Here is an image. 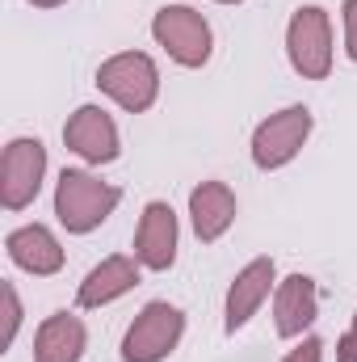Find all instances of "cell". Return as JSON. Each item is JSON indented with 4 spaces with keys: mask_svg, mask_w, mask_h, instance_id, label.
Returning <instances> with one entry per match:
<instances>
[{
    "mask_svg": "<svg viewBox=\"0 0 357 362\" xmlns=\"http://www.w3.org/2000/svg\"><path fill=\"white\" fill-rule=\"evenodd\" d=\"M118 202H122V189L92 177L89 169H63L55 181V215L72 236H85L92 228H101Z\"/></svg>",
    "mask_w": 357,
    "mask_h": 362,
    "instance_id": "1",
    "label": "cell"
},
{
    "mask_svg": "<svg viewBox=\"0 0 357 362\" xmlns=\"http://www.w3.org/2000/svg\"><path fill=\"white\" fill-rule=\"evenodd\" d=\"M97 89L114 97L126 114H143L160 97V68L143 51H118L97 68Z\"/></svg>",
    "mask_w": 357,
    "mask_h": 362,
    "instance_id": "2",
    "label": "cell"
},
{
    "mask_svg": "<svg viewBox=\"0 0 357 362\" xmlns=\"http://www.w3.org/2000/svg\"><path fill=\"white\" fill-rule=\"evenodd\" d=\"M286 55L303 81H328V72H332V21L320 4H303L290 17Z\"/></svg>",
    "mask_w": 357,
    "mask_h": 362,
    "instance_id": "3",
    "label": "cell"
},
{
    "mask_svg": "<svg viewBox=\"0 0 357 362\" xmlns=\"http://www.w3.org/2000/svg\"><path fill=\"white\" fill-rule=\"evenodd\" d=\"M152 38L169 51V59L181 68H202L214 51V34L206 25V17L189 4H164L152 17Z\"/></svg>",
    "mask_w": 357,
    "mask_h": 362,
    "instance_id": "4",
    "label": "cell"
},
{
    "mask_svg": "<svg viewBox=\"0 0 357 362\" xmlns=\"http://www.w3.org/2000/svg\"><path fill=\"white\" fill-rule=\"evenodd\" d=\"M181 333H185L181 308L164 303V299H152L122 337V362H164L177 350Z\"/></svg>",
    "mask_w": 357,
    "mask_h": 362,
    "instance_id": "5",
    "label": "cell"
},
{
    "mask_svg": "<svg viewBox=\"0 0 357 362\" xmlns=\"http://www.w3.org/2000/svg\"><path fill=\"white\" fill-rule=\"evenodd\" d=\"M307 135H311V110L307 105H286V110L269 114L265 122L253 131V165L265 169V173L290 165L303 152Z\"/></svg>",
    "mask_w": 357,
    "mask_h": 362,
    "instance_id": "6",
    "label": "cell"
},
{
    "mask_svg": "<svg viewBox=\"0 0 357 362\" xmlns=\"http://www.w3.org/2000/svg\"><path fill=\"white\" fill-rule=\"evenodd\" d=\"M47 177V148L38 139H13L0 156V206L25 211Z\"/></svg>",
    "mask_w": 357,
    "mask_h": 362,
    "instance_id": "7",
    "label": "cell"
},
{
    "mask_svg": "<svg viewBox=\"0 0 357 362\" xmlns=\"http://www.w3.org/2000/svg\"><path fill=\"white\" fill-rule=\"evenodd\" d=\"M63 144H68L80 160H89V165H114L118 152H122L118 127H114V118H109L101 105H80V110L68 118Z\"/></svg>",
    "mask_w": 357,
    "mask_h": 362,
    "instance_id": "8",
    "label": "cell"
},
{
    "mask_svg": "<svg viewBox=\"0 0 357 362\" xmlns=\"http://www.w3.org/2000/svg\"><path fill=\"white\" fill-rule=\"evenodd\" d=\"M135 257L143 270H169L177 262V215L169 202H147L135 228Z\"/></svg>",
    "mask_w": 357,
    "mask_h": 362,
    "instance_id": "9",
    "label": "cell"
},
{
    "mask_svg": "<svg viewBox=\"0 0 357 362\" xmlns=\"http://www.w3.org/2000/svg\"><path fill=\"white\" fill-rule=\"evenodd\" d=\"M273 278H277L273 257H253L244 270L236 274V282H231V291H227V320H223L227 333H240V329L257 316V308L265 303L269 291H273Z\"/></svg>",
    "mask_w": 357,
    "mask_h": 362,
    "instance_id": "10",
    "label": "cell"
},
{
    "mask_svg": "<svg viewBox=\"0 0 357 362\" xmlns=\"http://www.w3.org/2000/svg\"><path fill=\"white\" fill-rule=\"evenodd\" d=\"M320 316V295H315V278L307 274H290L277 282L273 291V320L282 337H303Z\"/></svg>",
    "mask_w": 357,
    "mask_h": 362,
    "instance_id": "11",
    "label": "cell"
},
{
    "mask_svg": "<svg viewBox=\"0 0 357 362\" xmlns=\"http://www.w3.org/2000/svg\"><path fill=\"white\" fill-rule=\"evenodd\" d=\"M189 223L202 245H214L236 223V194L223 181H202L189 194Z\"/></svg>",
    "mask_w": 357,
    "mask_h": 362,
    "instance_id": "12",
    "label": "cell"
},
{
    "mask_svg": "<svg viewBox=\"0 0 357 362\" xmlns=\"http://www.w3.org/2000/svg\"><path fill=\"white\" fill-rule=\"evenodd\" d=\"M4 249L13 257V266H21V270L34 274V278H51V274L63 270V249L51 236V228H42V223H25V228L8 232Z\"/></svg>",
    "mask_w": 357,
    "mask_h": 362,
    "instance_id": "13",
    "label": "cell"
},
{
    "mask_svg": "<svg viewBox=\"0 0 357 362\" xmlns=\"http://www.w3.org/2000/svg\"><path fill=\"white\" fill-rule=\"evenodd\" d=\"M135 286H139V257H122V253H114V257H105L101 266H92L89 278L80 282V291H76V308H105V303L122 299V295L135 291Z\"/></svg>",
    "mask_w": 357,
    "mask_h": 362,
    "instance_id": "14",
    "label": "cell"
},
{
    "mask_svg": "<svg viewBox=\"0 0 357 362\" xmlns=\"http://www.w3.org/2000/svg\"><path fill=\"white\" fill-rule=\"evenodd\" d=\"M89 346V333H85V320L72 316V312H55L38 325V337H34V362H80Z\"/></svg>",
    "mask_w": 357,
    "mask_h": 362,
    "instance_id": "15",
    "label": "cell"
},
{
    "mask_svg": "<svg viewBox=\"0 0 357 362\" xmlns=\"http://www.w3.org/2000/svg\"><path fill=\"white\" fill-rule=\"evenodd\" d=\"M0 299H4V333H0V346L8 350L17 329H21V299H17V286L13 282H0Z\"/></svg>",
    "mask_w": 357,
    "mask_h": 362,
    "instance_id": "16",
    "label": "cell"
},
{
    "mask_svg": "<svg viewBox=\"0 0 357 362\" xmlns=\"http://www.w3.org/2000/svg\"><path fill=\"white\" fill-rule=\"evenodd\" d=\"M341 17H345V55L357 64V0L341 4Z\"/></svg>",
    "mask_w": 357,
    "mask_h": 362,
    "instance_id": "17",
    "label": "cell"
},
{
    "mask_svg": "<svg viewBox=\"0 0 357 362\" xmlns=\"http://www.w3.org/2000/svg\"><path fill=\"white\" fill-rule=\"evenodd\" d=\"M324 358V346H320V337H303V346L298 350H290L282 362H320Z\"/></svg>",
    "mask_w": 357,
    "mask_h": 362,
    "instance_id": "18",
    "label": "cell"
},
{
    "mask_svg": "<svg viewBox=\"0 0 357 362\" xmlns=\"http://www.w3.org/2000/svg\"><path fill=\"white\" fill-rule=\"evenodd\" d=\"M337 362H357V312H353V329L337 341Z\"/></svg>",
    "mask_w": 357,
    "mask_h": 362,
    "instance_id": "19",
    "label": "cell"
},
{
    "mask_svg": "<svg viewBox=\"0 0 357 362\" xmlns=\"http://www.w3.org/2000/svg\"><path fill=\"white\" fill-rule=\"evenodd\" d=\"M34 8H59V4H68V0H30Z\"/></svg>",
    "mask_w": 357,
    "mask_h": 362,
    "instance_id": "20",
    "label": "cell"
},
{
    "mask_svg": "<svg viewBox=\"0 0 357 362\" xmlns=\"http://www.w3.org/2000/svg\"><path fill=\"white\" fill-rule=\"evenodd\" d=\"M219 4H240V0H219Z\"/></svg>",
    "mask_w": 357,
    "mask_h": 362,
    "instance_id": "21",
    "label": "cell"
}]
</instances>
